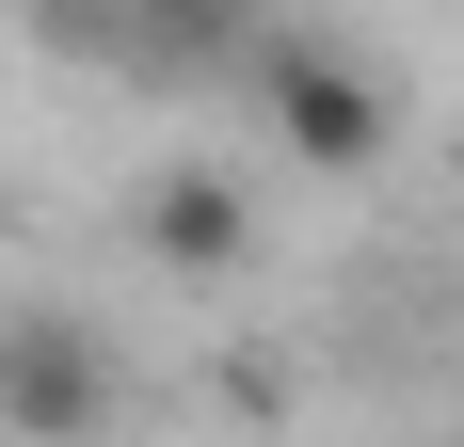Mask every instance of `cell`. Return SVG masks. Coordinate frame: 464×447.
Wrapping results in <instances>:
<instances>
[{"label": "cell", "mask_w": 464, "mask_h": 447, "mask_svg": "<svg viewBox=\"0 0 464 447\" xmlns=\"http://www.w3.org/2000/svg\"><path fill=\"white\" fill-rule=\"evenodd\" d=\"M112 415H129V367L96 319H48V304L0 319V432L16 447H112Z\"/></svg>", "instance_id": "1"}, {"label": "cell", "mask_w": 464, "mask_h": 447, "mask_svg": "<svg viewBox=\"0 0 464 447\" xmlns=\"http://www.w3.org/2000/svg\"><path fill=\"white\" fill-rule=\"evenodd\" d=\"M256 96H273V144L304 160V176H369L384 144H401V112H384V81L353 64V48H273Z\"/></svg>", "instance_id": "2"}, {"label": "cell", "mask_w": 464, "mask_h": 447, "mask_svg": "<svg viewBox=\"0 0 464 447\" xmlns=\"http://www.w3.org/2000/svg\"><path fill=\"white\" fill-rule=\"evenodd\" d=\"M144 256H160V271H240V256H256V192L208 176V160L144 176Z\"/></svg>", "instance_id": "3"}]
</instances>
